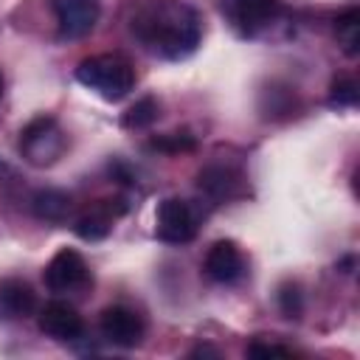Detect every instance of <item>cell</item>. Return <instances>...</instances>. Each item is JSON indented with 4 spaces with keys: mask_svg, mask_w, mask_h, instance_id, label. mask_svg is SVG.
Listing matches in <instances>:
<instances>
[{
    "mask_svg": "<svg viewBox=\"0 0 360 360\" xmlns=\"http://www.w3.org/2000/svg\"><path fill=\"white\" fill-rule=\"evenodd\" d=\"M135 39L155 56L186 59L197 51L202 22L197 11L180 0H152L129 22Z\"/></svg>",
    "mask_w": 360,
    "mask_h": 360,
    "instance_id": "obj_1",
    "label": "cell"
},
{
    "mask_svg": "<svg viewBox=\"0 0 360 360\" xmlns=\"http://www.w3.org/2000/svg\"><path fill=\"white\" fill-rule=\"evenodd\" d=\"M360 98V90H357V82L349 79V76H340L332 82L329 87V101L338 104V107H354Z\"/></svg>",
    "mask_w": 360,
    "mask_h": 360,
    "instance_id": "obj_18",
    "label": "cell"
},
{
    "mask_svg": "<svg viewBox=\"0 0 360 360\" xmlns=\"http://www.w3.org/2000/svg\"><path fill=\"white\" fill-rule=\"evenodd\" d=\"M0 96H3V73H0Z\"/></svg>",
    "mask_w": 360,
    "mask_h": 360,
    "instance_id": "obj_22",
    "label": "cell"
},
{
    "mask_svg": "<svg viewBox=\"0 0 360 360\" xmlns=\"http://www.w3.org/2000/svg\"><path fill=\"white\" fill-rule=\"evenodd\" d=\"M87 281V262L79 250L62 248L53 253V259L45 267V287L51 292H68Z\"/></svg>",
    "mask_w": 360,
    "mask_h": 360,
    "instance_id": "obj_8",
    "label": "cell"
},
{
    "mask_svg": "<svg viewBox=\"0 0 360 360\" xmlns=\"http://www.w3.org/2000/svg\"><path fill=\"white\" fill-rule=\"evenodd\" d=\"M335 34H338V45L343 48V53L346 56H357L360 53V11L357 8H346L335 20Z\"/></svg>",
    "mask_w": 360,
    "mask_h": 360,
    "instance_id": "obj_15",
    "label": "cell"
},
{
    "mask_svg": "<svg viewBox=\"0 0 360 360\" xmlns=\"http://www.w3.org/2000/svg\"><path fill=\"white\" fill-rule=\"evenodd\" d=\"M248 354H253V357H292V349L276 346V343H250Z\"/></svg>",
    "mask_w": 360,
    "mask_h": 360,
    "instance_id": "obj_21",
    "label": "cell"
},
{
    "mask_svg": "<svg viewBox=\"0 0 360 360\" xmlns=\"http://www.w3.org/2000/svg\"><path fill=\"white\" fill-rule=\"evenodd\" d=\"M0 169H3V166H0Z\"/></svg>",
    "mask_w": 360,
    "mask_h": 360,
    "instance_id": "obj_23",
    "label": "cell"
},
{
    "mask_svg": "<svg viewBox=\"0 0 360 360\" xmlns=\"http://www.w3.org/2000/svg\"><path fill=\"white\" fill-rule=\"evenodd\" d=\"M197 188L211 202H228L242 194V174L222 163H208L197 172Z\"/></svg>",
    "mask_w": 360,
    "mask_h": 360,
    "instance_id": "obj_11",
    "label": "cell"
},
{
    "mask_svg": "<svg viewBox=\"0 0 360 360\" xmlns=\"http://www.w3.org/2000/svg\"><path fill=\"white\" fill-rule=\"evenodd\" d=\"M0 304L8 315L14 318H25L31 312H37V292L31 290V284H25L22 278H8L0 287Z\"/></svg>",
    "mask_w": 360,
    "mask_h": 360,
    "instance_id": "obj_13",
    "label": "cell"
},
{
    "mask_svg": "<svg viewBox=\"0 0 360 360\" xmlns=\"http://www.w3.org/2000/svg\"><path fill=\"white\" fill-rule=\"evenodd\" d=\"M112 219H115L112 208H110V211L93 208V211L82 214V217L73 222V231H76V236L84 239V242H98V239H104V236L112 231Z\"/></svg>",
    "mask_w": 360,
    "mask_h": 360,
    "instance_id": "obj_14",
    "label": "cell"
},
{
    "mask_svg": "<svg viewBox=\"0 0 360 360\" xmlns=\"http://www.w3.org/2000/svg\"><path fill=\"white\" fill-rule=\"evenodd\" d=\"M202 270L208 278L219 281V284H233L245 276L248 264H245V256L242 250L236 248V242L231 239H219L208 248L205 253V262H202Z\"/></svg>",
    "mask_w": 360,
    "mask_h": 360,
    "instance_id": "obj_9",
    "label": "cell"
},
{
    "mask_svg": "<svg viewBox=\"0 0 360 360\" xmlns=\"http://www.w3.org/2000/svg\"><path fill=\"white\" fill-rule=\"evenodd\" d=\"M155 233L169 245H186L197 236V217L180 197H166L155 214Z\"/></svg>",
    "mask_w": 360,
    "mask_h": 360,
    "instance_id": "obj_5",
    "label": "cell"
},
{
    "mask_svg": "<svg viewBox=\"0 0 360 360\" xmlns=\"http://www.w3.org/2000/svg\"><path fill=\"white\" fill-rule=\"evenodd\" d=\"M262 96L270 98V104H262V110H264L267 118L290 115V112L295 110V93H292L290 87H267Z\"/></svg>",
    "mask_w": 360,
    "mask_h": 360,
    "instance_id": "obj_17",
    "label": "cell"
},
{
    "mask_svg": "<svg viewBox=\"0 0 360 360\" xmlns=\"http://www.w3.org/2000/svg\"><path fill=\"white\" fill-rule=\"evenodd\" d=\"M101 335L121 349H135L143 340V318L124 304H112L101 312Z\"/></svg>",
    "mask_w": 360,
    "mask_h": 360,
    "instance_id": "obj_7",
    "label": "cell"
},
{
    "mask_svg": "<svg viewBox=\"0 0 360 360\" xmlns=\"http://www.w3.org/2000/svg\"><path fill=\"white\" fill-rule=\"evenodd\" d=\"M39 329L53 340H76L84 332V321L68 301H48L37 315Z\"/></svg>",
    "mask_w": 360,
    "mask_h": 360,
    "instance_id": "obj_10",
    "label": "cell"
},
{
    "mask_svg": "<svg viewBox=\"0 0 360 360\" xmlns=\"http://www.w3.org/2000/svg\"><path fill=\"white\" fill-rule=\"evenodd\" d=\"M51 8L62 39L87 37L101 17V0H51Z\"/></svg>",
    "mask_w": 360,
    "mask_h": 360,
    "instance_id": "obj_6",
    "label": "cell"
},
{
    "mask_svg": "<svg viewBox=\"0 0 360 360\" xmlns=\"http://www.w3.org/2000/svg\"><path fill=\"white\" fill-rule=\"evenodd\" d=\"M219 8L242 37H259L281 14L278 0H222Z\"/></svg>",
    "mask_w": 360,
    "mask_h": 360,
    "instance_id": "obj_4",
    "label": "cell"
},
{
    "mask_svg": "<svg viewBox=\"0 0 360 360\" xmlns=\"http://www.w3.org/2000/svg\"><path fill=\"white\" fill-rule=\"evenodd\" d=\"M76 82L98 93L104 101H121L135 87V70L118 53H96L79 62Z\"/></svg>",
    "mask_w": 360,
    "mask_h": 360,
    "instance_id": "obj_2",
    "label": "cell"
},
{
    "mask_svg": "<svg viewBox=\"0 0 360 360\" xmlns=\"http://www.w3.org/2000/svg\"><path fill=\"white\" fill-rule=\"evenodd\" d=\"M65 149H68V135L51 115H39L28 121L20 132V155L25 163L37 169L53 166L65 155Z\"/></svg>",
    "mask_w": 360,
    "mask_h": 360,
    "instance_id": "obj_3",
    "label": "cell"
},
{
    "mask_svg": "<svg viewBox=\"0 0 360 360\" xmlns=\"http://www.w3.org/2000/svg\"><path fill=\"white\" fill-rule=\"evenodd\" d=\"M155 121H158V101H155L152 96L135 101V104L124 112V118H121V124H124L127 129H146V127H152Z\"/></svg>",
    "mask_w": 360,
    "mask_h": 360,
    "instance_id": "obj_16",
    "label": "cell"
},
{
    "mask_svg": "<svg viewBox=\"0 0 360 360\" xmlns=\"http://www.w3.org/2000/svg\"><path fill=\"white\" fill-rule=\"evenodd\" d=\"M73 208V200L70 194L59 191V188H39L34 197H31V211L37 219H45V222H65L68 214Z\"/></svg>",
    "mask_w": 360,
    "mask_h": 360,
    "instance_id": "obj_12",
    "label": "cell"
},
{
    "mask_svg": "<svg viewBox=\"0 0 360 360\" xmlns=\"http://www.w3.org/2000/svg\"><path fill=\"white\" fill-rule=\"evenodd\" d=\"M278 309L284 312V318H301V312H304V295H301L298 284H284L278 290Z\"/></svg>",
    "mask_w": 360,
    "mask_h": 360,
    "instance_id": "obj_19",
    "label": "cell"
},
{
    "mask_svg": "<svg viewBox=\"0 0 360 360\" xmlns=\"http://www.w3.org/2000/svg\"><path fill=\"white\" fill-rule=\"evenodd\" d=\"M149 146L158 149V152H166V155H177V152H191L194 149V138L191 135H180V132H169V135L155 138Z\"/></svg>",
    "mask_w": 360,
    "mask_h": 360,
    "instance_id": "obj_20",
    "label": "cell"
}]
</instances>
